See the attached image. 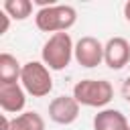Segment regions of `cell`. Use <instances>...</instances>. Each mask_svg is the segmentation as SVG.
I'll list each match as a JSON object with an SVG mask.
<instances>
[{"label": "cell", "mask_w": 130, "mask_h": 130, "mask_svg": "<svg viewBox=\"0 0 130 130\" xmlns=\"http://www.w3.org/2000/svg\"><path fill=\"white\" fill-rule=\"evenodd\" d=\"M73 51H75V43L71 41V35L55 32L45 41V45L41 49V61L51 71H63L71 63Z\"/></svg>", "instance_id": "obj_1"}, {"label": "cell", "mask_w": 130, "mask_h": 130, "mask_svg": "<svg viewBox=\"0 0 130 130\" xmlns=\"http://www.w3.org/2000/svg\"><path fill=\"white\" fill-rule=\"evenodd\" d=\"M77 20V10L69 4H53L39 8L35 14V24L43 32H67Z\"/></svg>", "instance_id": "obj_2"}, {"label": "cell", "mask_w": 130, "mask_h": 130, "mask_svg": "<svg viewBox=\"0 0 130 130\" xmlns=\"http://www.w3.org/2000/svg\"><path fill=\"white\" fill-rule=\"evenodd\" d=\"M73 98L79 106L104 110L114 98V87L108 79H81L73 85Z\"/></svg>", "instance_id": "obj_3"}, {"label": "cell", "mask_w": 130, "mask_h": 130, "mask_svg": "<svg viewBox=\"0 0 130 130\" xmlns=\"http://www.w3.org/2000/svg\"><path fill=\"white\" fill-rule=\"evenodd\" d=\"M20 85L32 98H45L53 89L51 69L43 61H26L20 73Z\"/></svg>", "instance_id": "obj_4"}, {"label": "cell", "mask_w": 130, "mask_h": 130, "mask_svg": "<svg viewBox=\"0 0 130 130\" xmlns=\"http://www.w3.org/2000/svg\"><path fill=\"white\" fill-rule=\"evenodd\" d=\"M73 59L85 67V69H93L104 61V45L95 39V37H81L75 43V51H73Z\"/></svg>", "instance_id": "obj_5"}, {"label": "cell", "mask_w": 130, "mask_h": 130, "mask_svg": "<svg viewBox=\"0 0 130 130\" xmlns=\"http://www.w3.org/2000/svg\"><path fill=\"white\" fill-rule=\"evenodd\" d=\"M79 102L73 95H57L49 104V118L55 124L69 126L79 118Z\"/></svg>", "instance_id": "obj_6"}, {"label": "cell", "mask_w": 130, "mask_h": 130, "mask_svg": "<svg viewBox=\"0 0 130 130\" xmlns=\"http://www.w3.org/2000/svg\"><path fill=\"white\" fill-rule=\"evenodd\" d=\"M130 61V43L124 37H112L106 41L104 45V63L118 71L122 67H126Z\"/></svg>", "instance_id": "obj_7"}, {"label": "cell", "mask_w": 130, "mask_h": 130, "mask_svg": "<svg viewBox=\"0 0 130 130\" xmlns=\"http://www.w3.org/2000/svg\"><path fill=\"white\" fill-rule=\"evenodd\" d=\"M26 104V91L18 83H0V108L6 114H22Z\"/></svg>", "instance_id": "obj_8"}, {"label": "cell", "mask_w": 130, "mask_h": 130, "mask_svg": "<svg viewBox=\"0 0 130 130\" xmlns=\"http://www.w3.org/2000/svg\"><path fill=\"white\" fill-rule=\"evenodd\" d=\"M130 124V120L116 108H104L93 116V130H118Z\"/></svg>", "instance_id": "obj_9"}, {"label": "cell", "mask_w": 130, "mask_h": 130, "mask_svg": "<svg viewBox=\"0 0 130 130\" xmlns=\"http://www.w3.org/2000/svg\"><path fill=\"white\" fill-rule=\"evenodd\" d=\"M22 73V65L10 53L0 55V83H18Z\"/></svg>", "instance_id": "obj_10"}, {"label": "cell", "mask_w": 130, "mask_h": 130, "mask_svg": "<svg viewBox=\"0 0 130 130\" xmlns=\"http://www.w3.org/2000/svg\"><path fill=\"white\" fill-rule=\"evenodd\" d=\"M10 130H45V120L39 112H22L12 118Z\"/></svg>", "instance_id": "obj_11"}, {"label": "cell", "mask_w": 130, "mask_h": 130, "mask_svg": "<svg viewBox=\"0 0 130 130\" xmlns=\"http://www.w3.org/2000/svg\"><path fill=\"white\" fill-rule=\"evenodd\" d=\"M2 10L14 20H26L32 14V2L30 0H4Z\"/></svg>", "instance_id": "obj_12"}, {"label": "cell", "mask_w": 130, "mask_h": 130, "mask_svg": "<svg viewBox=\"0 0 130 130\" xmlns=\"http://www.w3.org/2000/svg\"><path fill=\"white\" fill-rule=\"evenodd\" d=\"M8 26H10V16L4 10H0V35H6Z\"/></svg>", "instance_id": "obj_13"}, {"label": "cell", "mask_w": 130, "mask_h": 130, "mask_svg": "<svg viewBox=\"0 0 130 130\" xmlns=\"http://www.w3.org/2000/svg\"><path fill=\"white\" fill-rule=\"evenodd\" d=\"M120 91H122V98H124V100L130 104V75H128V77L122 81V87H120Z\"/></svg>", "instance_id": "obj_14"}, {"label": "cell", "mask_w": 130, "mask_h": 130, "mask_svg": "<svg viewBox=\"0 0 130 130\" xmlns=\"http://www.w3.org/2000/svg\"><path fill=\"white\" fill-rule=\"evenodd\" d=\"M10 122H12V120H8L6 114H2V116H0V130H10Z\"/></svg>", "instance_id": "obj_15"}, {"label": "cell", "mask_w": 130, "mask_h": 130, "mask_svg": "<svg viewBox=\"0 0 130 130\" xmlns=\"http://www.w3.org/2000/svg\"><path fill=\"white\" fill-rule=\"evenodd\" d=\"M124 18L130 22V0H126V2H124Z\"/></svg>", "instance_id": "obj_16"}, {"label": "cell", "mask_w": 130, "mask_h": 130, "mask_svg": "<svg viewBox=\"0 0 130 130\" xmlns=\"http://www.w3.org/2000/svg\"><path fill=\"white\" fill-rule=\"evenodd\" d=\"M118 130H130V124H126V126H122V128H118Z\"/></svg>", "instance_id": "obj_17"}]
</instances>
